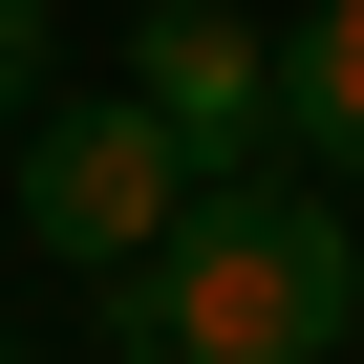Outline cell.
Here are the masks:
<instances>
[{
    "mask_svg": "<svg viewBox=\"0 0 364 364\" xmlns=\"http://www.w3.org/2000/svg\"><path fill=\"white\" fill-rule=\"evenodd\" d=\"M343 321H364V236L321 215V171H215L107 279V343H171V364H321Z\"/></svg>",
    "mask_w": 364,
    "mask_h": 364,
    "instance_id": "obj_1",
    "label": "cell"
},
{
    "mask_svg": "<svg viewBox=\"0 0 364 364\" xmlns=\"http://www.w3.org/2000/svg\"><path fill=\"white\" fill-rule=\"evenodd\" d=\"M193 193H215V171L171 150L129 86H86V107H43V129H22V236H43V257H86V279H129Z\"/></svg>",
    "mask_w": 364,
    "mask_h": 364,
    "instance_id": "obj_2",
    "label": "cell"
},
{
    "mask_svg": "<svg viewBox=\"0 0 364 364\" xmlns=\"http://www.w3.org/2000/svg\"><path fill=\"white\" fill-rule=\"evenodd\" d=\"M129 107L193 171H279V43L215 22V0H150V22H129Z\"/></svg>",
    "mask_w": 364,
    "mask_h": 364,
    "instance_id": "obj_3",
    "label": "cell"
},
{
    "mask_svg": "<svg viewBox=\"0 0 364 364\" xmlns=\"http://www.w3.org/2000/svg\"><path fill=\"white\" fill-rule=\"evenodd\" d=\"M279 171L364 193V0H321V22L279 43Z\"/></svg>",
    "mask_w": 364,
    "mask_h": 364,
    "instance_id": "obj_4",
    "label": "cell"
},
{
    "mask_svg": "<svg viewBox=\"0 0 364 364\" xmlns=\"http://www.w3.org/2000/svg\"><path fill=\"white\" fill-rule=\"evenodd\" d=\"M0 107H43V0H0Z\"/></svg>",
    "mask_w": 364,
    "mask_h": 364,
    "instance_id": "obj_5",
    "label": "cell"
},
{
    "mask_svg": "<svg viewBox=\"0 0 364 364\" xmlns=\"http://www.w3.org/2000/svg\"><path fill=\"white\" fill-rule=\"evenodd\" d=\"M107 364H171V343H107Z\"/></svg>",
    "mask_w": 364,
    "mask_h": 364,
    "instance_id": "obj_6",
    "label": "cell"
},
{
    "mask_svg": "<svg viewBox=\"0 0 364 364\" xmlns=\"http://www.w3.org/2000/svg\"><path fill=\"white\" fill-rule=\"evenodd\" d=\"M0 364H22V343H0Z\"/></svg>",
    "mask_w": 364,
    "mask_h": 364,
    "instance_id": "obj_7",
    "label": "cell"
}]
</instances>
